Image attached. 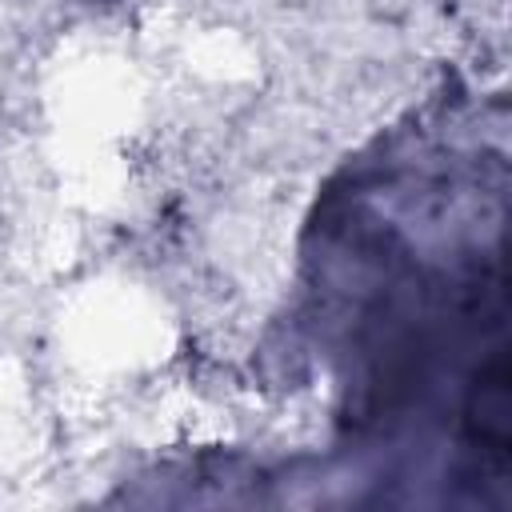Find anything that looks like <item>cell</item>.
Masks as SVG:
<instances>
[{
  "label": "cell",
  "instance_id": "6da1fadb",
  "mask_svg": "<svg viewBox=\"0 0 512 512\" xmlns=\"http://www.w3.org/2000/svg\"><path fill=\"white\" fill-rule=\"evenodd\" d=\"M468 424H472V436L480 440V448L504 456V448H508V360H504V352H496L488 360V368L480 372V380L472 388V404H468Z\"/></svg>",
  "mask_w": 512,
  "mask_h": 512
}]
</instances>
